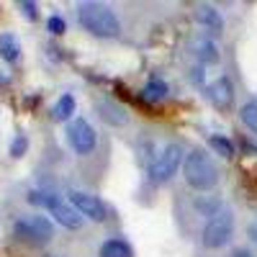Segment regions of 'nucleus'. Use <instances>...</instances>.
<instances>
[{
    "instance_id": "1",
    "label": "nucleus",
    "mask_w": 257,
    "mask_h": 257,
    "mask_svg": "<svg viewBox=\"0 0 257 257\" xmlns=\"http://www.w3.org/2000/svg\"><path fill=\"white\" fill-rule=\"evenodd\" d=\"M77 21L80 26L98 36V39H116L121 34V21L118 16L103 3H95V0H90V3H80L77 6Z\"/></svg>"
},
{
    "instance_id": "2",
    "label": "nucleus",
    "mask_w": 257,
    "mask_h": 257,
    "mask_svg": "<svg viewBox=\"0 0 257 257\" xmlns=\"http://www.w3.org/2000/svg\"><path fill=\"white\" fill-rule=\"evenodd\" d=\"M183 178L196 190H211L219 185L221 170L211 160L208 152H203V149H190V152H185V160H183Z\"/></svg>"
},
{
    "instance_id": "3",
    "label": "nucleus",
    "mask_w": 257,
    "mask_h": 257,
    "mask_svg": "<svg viewBox=\"0 0 257 257\" xmlns=\"http://www.w3.org/2000/svg\"><path fill=\"white\" fill-rule=\"evenodd\" d=\"M29 201L36 203V206H41V208H47L52 216H54V221L62 224L64 229H80L82 221H85L80 213H77V208H75L72 203H67V201H62L57 193H49V190H31V193H29Z\"/></svg>"
},
{
    "instance_id": "4",
    "label": "nucleus",
    "mask_w": 257,
    "mask_h": 257,
    "mask_svg": "<svg viewBox=\"0 0 257 257\" xmlns=\"http://www.w3.org/2000/svg\"><path fill=\"white\" fill-rule=\"evenodd\" d=\"M183 160H185V152L180 144H167L162 152L155 157V162L149 165L147 170V178L152 185H165L167 180H173V175L183 167Z\"/></svg>"
},
{
    "instance_id": "5",
    "label": "nucleus",
    "mask_w": 257,
    "mask_h": 257,
    "mask_svg": "<svg viewBox=\"0 0 257 257\" xmlns=\"http://www.w3.org/2000/svg\"><path fill=\"white\" fill-rule=\"evenodd\" d=\"M234 237V213L221 208L216 216H211L201 231V242L206 249H221Z\"/></svg>"
},
{
    "instance_id": "6",
    "label": "nucleus",
    "mask_w": 257,
    "mask_h": 257,
    "mask_svg": "<svg viewBox=\"0 0 257 257\" xmlns=\"http://www.w3.org/2000/svg\"><path fill=\"white\" fill-rule=\"evenodd\" d=\"M13 234L21 239L34 242V244H47L54 237V226L47 216H21L13 224Z\"/></svg>"
},
{
    "instance_id": "7",
    "label": "nucleus",
    "mask_w": 257,
    "mask_h": 257,
    "mask_svg": "<svg viewBox=\"0 0 257 257\" xmlns=\"http://www.w3.org/2000/svg\"><path fill=\"white\" fill-rule=\"evenodd\" d=\"M67 142L75 149V155L88 157L93 149L98 147V132L93 128V123L88 118H75L67 126Z\"/></svg>"
},
{
    "instance_id": "8",
    "label": "nucleus",
    "mask_w": 257,
    "mask_h": 257,
    "mask_svg": "<svg viewBox=\"0 0 257 257\" xmlns=\"http://www.w3.org/2000/svg\"><path fill=\"white\" fill-rule=\"evenodd\" d=\"M70 203L77 208V213H80L82 219H90V221H95V224H100V221L108 219V208H105V203H103L98 196H93V193L72 190V193H70Z\"/></svg>"
},
{
    "instance_id": "9",
    "label": "nucleus",
    "mask_w": 257,
    "mask_h": 257,
    "mask_svg": "<svg viewBox=\"0 0 257 257\" xmlns=\"http://www.w3.org/2000/svg\"><path fill=\"white\" fill-rule=\"evenodd\" d=\"M206 98L216 105V108H229L231 100H234V85H231V80L229 77L213 80L206 88Z\"/></svg>"
},
{
    "instance_id": "10",
    "label": "nucleus",
    "mask_w": 257,
    "mask_h": 257,
    "mask_svg": "<svg viewBox=\"0 0 257 257\" xmlns=\"http://www.w3.org/2000/svg\"><path fill=\"white\" fill-rule=\"evenodd\" d=\"M196 21L206 31H211V34H221L224 31V18H221V13L213 8V6H198Z\"/></svg>"
},
{
    "instance_id": "11",
    "label": "nucleus",
    "mask_w": 257,
    "mask_h": 257,
    "mask_svg": "<svg viewBox=\"0 0 257 257\" xmlns=\"http://www.w3.org/2000/svg\"><path fill=\"white\" fill-rule=\"evenodd\" d=\"M98 257H134V247L123 237H111V239H105L100 244Z\"/></svg>"
},
{
    "instance_id": "12",
    "label": "nucleus",
    "mask_w": 257,
    "mask_h": 257,
    "mask_svg": "<svg viewBox=\"0 0 257 257\" xmlns=\"http://www.w3.org/2000/svg\"><path fill=\"white\" fill-rule=\"evenodd\" d=\"M98 113H100V118L105 123H111V126H123L128 121V113L113 100H100L98 103Z\"/></svg>"
},
{
    "instance_id": "13",
    "label": "nucleus",
    "mask_w": 257,
    "mask_h": 257,
    "mask_svg": "<svg viewBox=\"0 0 257 257\" xmlns=\"http://www.w3.org/2000/svg\"><path fill=\"white\" fill-rule=\"evenodd\" d=\"M75 108H77V103H75V95L72 93H62L57 98V103L52 105V118L57 123H64V121H70L75 116Z\"/></svg>"
},
{
    "instance_id": "14",
    "label": "nucleus",
    "mask_w": 257,
    "mask_h": 257,
    "mask_svg": "<svg viewBox=\"0 0 257 257\" xmlns=\"http://www.w3.org/2000/svg\"><path fill=\"white\" fill-rule=\"evenodd\" d=\"M193 49H196V54H198V59H201L203 64H216V62L221 59L219 47L211 41V36H198V39H193Z\"/></svg>"
},
{
    "instance_id": "15",
    "label": "nucleus",
    "mask_w": 257,
    "mask_h": 257,
    "mask_svg": "<svg viewBox=\"0 0 257 257\" xmlns=\"http://www.w3.org/2000/svg\"><path fill=\"white\" fill-rule=\"evenodd\" d=\"M144 98L149 100V103H157V100H165L167 95H170V88H167V82L165 80H160V77H152L147 85H144Z\"/></svg>"
},
{
    "instance_id": "16",
    "label": "nucleus",
    "mask_w": 257,
    "mask_h": 257,
    "mask_svg": "<svg viewBox=\"0 0 257 257\" xmlns=\"http://www.w3.org/2000/svg\"><path fill=\"white\" fill-rule=\"evenodd\" d=\"M0 57L6 62H16L21 57V44L13 34H3L0 36Z\"/></svg>"
},
{
    "instance_id": "17",
    "label": "nucleus",
    "mask_w": 257,
    "mask_h": 257,
    "mask_svg": "<svg viewBox=\"0 0 257 257\" xmlns=\"http://www.w3.org/2000/svg\"><path fill=\"white\" fill-rule=\"evenodd\" d=\"M208 147H211L219 157H226V160L234 157V144H231V139H226V137H221V134H211V137H208Z\"/></svg>"
},
{
    "instance_id": "18",
    "label": "nucleus",
    "mask_w": 257,
    "mask_h": 257,
    "mask_svg": "<svg viewBox=\"0 0 257 257\" xmlns=\"http://www.w3.org/2000/svg\"><path fill=\"white\" fill-rule=\"evenodd\" d=\"M239 118H242V123L249 128L252 134H257V100H249V103L242 105V108H239Z\"/></svg>"
},
{
    "instance_id": "19",
    "label": "nucleus",
    "mask_w": 257,
    "mask_h": 257,
    "mask_svg": "<svg viewBox=\"0 0 257 257\" xmlns=\"http://www.w3.org/2000/svg\"><path fill=\"white\" fill-rule=\"evenodd\" d=\"M47 31L54 34V36H62L64 31H67V21H64L62 16H49V21H47Z\"/></svg>"
},
{
    "instance_id": "20",
    "label": "nucleus",
    "mask_w": 257,
    "mask_h": 257,
    "mask_svg": "<svg viewBox=\"0 0 257 257\" xmlns=\"http://www.w3.org/2000/svg\"><path fill=\"white\" fill-rule=\"evenodd\" d=\"M26 147H29V139L24 137V134H18L16 139H13V144H11V157H21L26 152Z\"/></svg>"
},
{
    "instance_id": "21",
    "label": "nucleus",
    "mask_w": 257,
    "mask_h": 257,
    "mask_svg": "<svg viewBox=\"0 0 257 257\" xmlns=\"http://www.w3.org/2000/svg\"><path fill=\"white\" fill-rule=\"evenodd\" d=\"M188 77H190L193 82H198V85H201V82H203V67H193V70L188 72Z\"/></svg>"
},
{
    "instance_id": "22",
    "label": "nucleus",
    "mask_w": 257,
    "mask_h": 257,
    "mask_svg": "<svg viewBox=\"0 0 257 257\" xmlns=\"http://www.w3.org/2000/svg\"><path fill=\"white\" fill-rule=\"evenodd\" d=\"M21 11L29 18H36V3H21Z\"/></svg>"
},
{
    "instance_id": "23",
    "label": "nucleus",
    "mask_w": 257,
    "mask_h": 257,
    "mask_svg": "<svg viewBox=\"0 0 257 257\" xmlns=\"http://www.w3.org/2000/svg\"><path fill=\"white\" fill-rule=\"evenodd\" d=\"M231 257H254V254H252L249 249H237V252H234Z\"/></svg>"
},
{
    "instance_id": "24",
    "label": "nucleus",
    "mask_w": 257,
    "mask_h": 257,
    "mask_svg": "<svg viewBox=\"0 0 257 257\" xmlns=\"http://www.w3.org/2000/svg\"><path fill=\"white\" fill-rule=\"evenodd\" d=\"M49 257H57V254H49Z\"/></svg>"
}]
</instances>
